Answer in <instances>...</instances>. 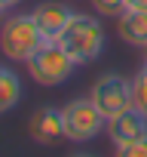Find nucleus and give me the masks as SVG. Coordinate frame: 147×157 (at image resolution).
<instances>
[{
    "mask_svg": "<svg viewBox=\"0 0 147 157\" xmlns=\"http://www.w3.org/2000/svg\"><path fill=\"white\" fill-rule=\"evenodd\" d=\"M141 56H144V62H147V43H144V46H141Z\"/></svg>",
    "mask_w": 147,
    "mask_h": 157,
    "instance_id": "dca6fc26",
    "label": "nucleus"
},
{
    "mask_svg": "<svg viewBox=\"0 0 147 157\" xmlns=\"http://www.w3.org/2000/svg\"><path fill=\"white\" fill-rule=\"evenodd\" d=\"M25 65H28L31 80L40 86H61L77 68V62L61 49V43H43Z\"/></svg>",
    "mask_w": 147,
    "mask_h": 157,
    "instance_id": "7ed1b4c3",
    "label": "nucleus"
},
{
    "mask_svg": "<svg viewBox=\"0 0 147 157\" xmlns=\"http://www.w3.org/2000/svg\"><path fill=\"white\" fill-rule=\"evenodd\" d=\"M22 3V0H0V6H3V10H13V6H19Z\"/></svg>",
    "mask_w": 147,
    "mask_h": 157,
    "instance_id": "2eb2a0df",
    "label": "nucleus"
},
{
    "mask_svg": "<svg viewBox=\"0 0 147 157\" xmlns=\"http://www.w3.org/2000/svg\"><path fill=\"white\" fill-rule=\"evenodd\" d=\"M28 132H31V139H34V142H40V145H58L61 139H67L61 108H52V105L37 108V111L31 114Z\"/></svg>",
    "mask_w": 147,
    "mask_h": 157,
    "instance_id": "0eeeda50",
    "label": "nucleus"
},
{
    "mask_svg": "<svg viewBox=\"0 0 147 157\" xmlns=\"http://www.w3.org/2000/svg\"><path fill=\"white\" fill-rule=\"evenodd\" d=\"M132 93H135V108H141V111L147 114V62H144V68L132 77Z\"/></svg>",
    "mask_w": 147,
    "mask_h": 157,
    "instance_id": "9b49d317",
    "label": "nucleus"
},
{
    "mask_svg": "<svg viewBox=\"0 0 147 157\" xmlns=\"http://www.w3.org/2000/svg\"><path fill=\"white\" fill-rule=\"evenodd\" d=\"M34 22L40 25V31H43V37L49 40V43H55L61 34H64V28L70 25V19L77 16L67 3H61V0H43V3H37L34 6Z\"/></svg>",
    "mask_w": 147,
    "mask_h": 157,
    "instance_id": "423d86ee",
    "label": "nucleus"
},
{
    "mask_svg": "<svg viewBox=\"0 0 147 157\" xmlns=\"http://www.w3.org/2000/svg\"><path fill=\"white\" fill-rule=\"evenodd\" d=\"M25 96V86H22V77L6 68V65H0V114H9L13 108H19Z\"/></svg>",
    "mask_w": 147,
    "mask_h": 157,
    "instance_id": "9d476101",
    "label": "nucleus"
},
{
    "mask_svg": "<svg viewBox=\"0 0 147 157\" xmlns=\"http://www.w3.org/2000/svg\"><path fill=\"white\" fill-rule=\"evenodd\" d=\"M43 43H49V40L43 37V31L31 13L6 16L3 25H0V49L9 62H28Z\"/></svg>",
    "mask_w": 147,
    "mask_h": 157,
    "instance_id": "f03ea898",
    "label": "nucleus"
},
{
    "mask_svg": "<svg viewBox=\"0 0 147 157\" xmlns=\"http://www.w3.org/2000/svg\"><path fill=\"white\" fill-rule=\"evenodd\" d=\"M104 40L107 37H104L101 22L92 19L89 13H77L55 43H61V49L77 62V65H89V62H95L104 52Z\"/></svg>",
    "mask_w": 147,
    "mask_h": 157,
    "instance_id": "f257e3e1",
    "label": "nucleus"
},
{
    "mask_svg": "<svg viewBox=\"0 0 147 157\" xmlns=\"http://www.w3.org/2000/svg\"><path fill=\"white\" fill-rule=\"evenodd\" d=\"M107 136H110L113 148L129 145V142H135V139H144V136H147V114L132 105L129 111H123V114H117V117L107 120Z\"/></svg>",
    "mask_w": 147,
    "mask_h": 157,
    "instance_id": "6e6552de",
    "label": "nucleus"
},
{
    "mask_svg": "<svg viewBox=\"0 0 147 157\" xmlns=\"http://www.w3.org/2000/svg\"><path fill=\"white\" fill-rule=\"evenodd\" d=\"M113 157H147V136H144V139H135V142H129V145L113 148Z\"/></svg>",
    "mask_w": 147,
    "mask_h": 157,
    "instance_id": "ddd939ff",
    "label": "nucleus"
},
{
    "mask_svg": "<svg viewBox=\"0 0 147 157\" xmlns=\"http://www.w3.org/2000/svg\"><path fill=\"white\" fill-rule=\"evenodd\" d=\"M92 102L101 108V114L110 120L123 111H129L135 105V93H132V80H126L123 74H101L92 83Z\"/></svg>",
    "mask_w": 147,
    "mask_h": 157,
    "instance_id": "39448f33",
    "label": "nucleus"
},
{
    "mask_svg": "<svg viewBox=\"0 0 147 157\" xmlns=\"http://www.w3.org/2000/svg\"><path fill=\"white\" fill-rule=\"evenodd\" d=\"M126 10H141V13H147V0H126Z\"/></svg>",
    "mask_w": 147,
    "mask_h": 157,
    "instance_id": "4468645a",
    "label": "nucleus"
},
{
    "mask_svg": "<svg viewBox=\"0 0 147 157\" xmlns=\"http://www.w3.org/2000/svg\"><path fill=\"white\" fill-rule=\"evenodd\" d=\"M92 10L107 19H120L126 13V0H92Z\"/></svg>",
    "mask_w": 147,
    "mask_h": 157,
    "instance_id": "f8f14e48",
    "label": "nucleus"
},
{
    "mask_svg": "<svg viewBox=\"0 0 147 157\" xmlns=\"http://www.w3.org/2000/svg\"><path fill=\"white\" fill-rule=\"evenodd\" d=\"M3 13H6V10H3V6H0V19H3Z\"/></svg>",
    "mask_w": 147,
    "mask_h": 157,
    "instance_id": "a211bd4d",
    "label": "nucleus"
},
{
    "mask_svg": "<svg viewBox=\"0 0 147 157\" xmlns=\"http://www.w3.org/2000/svg\"><path fill=\"white\" fill-rule=\"evenodd\" d=\"M74 157H92V154H74Z\"/></svg>",
    "mask_w": 147,
    "mask_h": 157,
    "instance_id": "f3484780",
    "label": "nucleus"
},
{
    "mask_svg": "<svg viewBox=\"0 0 147 157\" xmlns=\"http://www.w3.org/2000/svg\"><path fill=\"white\" fill-rule=\"evenodd\" d=\"M117 34L129 43V46H144L147 43V13L141 10H126L117 19Z\"/></svg>",
    "mask_w": 147,
    "mask_h": 157,
    "instance_id": "1a4fd4ad",
    "label": "nucleus"
},
{
    "mask_svg": "<svg viewBox=\"0 0 147 157\" xmlns=\"http://www.w3.org/2000/svg\"><path fill=\"white\" fill-rule=\"evenodd\" d=\"M61 114H64V132L70 142H89L107 129V117L92 102V96L89 99H70L61 108Z\"/></svg>",
    "mask_w": 147,
    "mask_h": 157,
    "instance_id": "20e7f679",
    "label": "nucleus"
}]
</instances>
